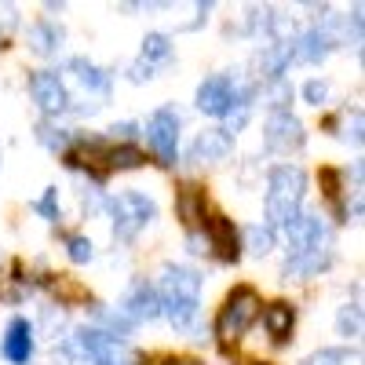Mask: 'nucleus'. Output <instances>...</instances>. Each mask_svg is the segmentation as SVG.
<instances>
[{
    "label": "nucleus",
    "mask_w": 365,
    "mask_h": 365,
    "mask_svg": "<svg viewBox=\"0 0 365 365\" xmlns=\"http://www.w3.org/2000/svg\"><path fill=\"white\" fill-rule=\"evenodd\" d=\"M29 354H34V329H29L26 318H15L8 325V336H4V358L11 365H26Z\"/></svg>",
    "instance_id": "obj_12"
},
{
    "label": "nucleus",
    "mask_w": 365,
    "mask_h": 365,
    "mask_svg": "<svg viewBox=\"0 0 365 365\" xmlns=\"http://www.w3.org/2000/svg\"><path fill=\"white\" fill-rule=\"evenodd\" d=\"M245 241H249V252L267 256V252L274 249V230H270V227H249V230H245Z\"/></svg>",
    "instance_id": "obj_23"
},
{
    "label": "nucleus",
    "mask_w": 365,
    "mask_h": 365,
    "mask_svg": "<svg viewBox=\"0 0 365 365\" xmlns=\"http://www.w3.org/2000/svg\"><path fill=\"white\" fill-rule=\"evenodd\" d=\"M165 365H197L194 358H172V361H165Z\"/></svg>",
    "instance_id": "obj_30"
},
{
    "label": "nucleus",
    "mask_w": 365,
    "mask_h": 365,
    "mask_svg": "<svg viewBox=\"0 0 365 365\" xmlns=\"http://www.w3.org/2000/svg\"><path fill=\"white\" fill-rule=\"evenodd\" d=\"M70 70L77 73V81H81L84 88L99 91V96H106V91H110V81H106V73H103V70H96L91 63H84V58H73V63H70Z\"/></svg>",
    "instance_id": "obj_19"
},
{
    "label": "nucleus",
    "mask_w": 365,
    "mask_h": 365,
    "mask_svg": "<svg viewBox=\"0 0 365 365\" xmlns=\"http://www.w3.org/2000/svg\"><path fill=\"white\" fill-rule=\"evenodd\" d=\"M227 154H230V135H227L223 128H216V132H201V135L194 139V146H190V161H194V165L223 161Z\"/></svg>",
    "instance_id": "obj_13"
},
{
    "label": "nucleus",
    "mask_w": 365,
    "mask_h": 365,
    "mask_svg": "<svg viewBox=\"0 0 365 365\" xmlns=\"http://www.w3.org/2000/svg\"><path fill=\"white\" fill-rule=\"evenodd\" d=\"M267 146H274V150H296V146H303V125L292 117V113H274L270 120H267Z\"/></svg>",
    "instance_id": "obj_10"
},
{
    "label": "nucleus",
    "mask_w": 365,
    "mask_h": 365,
    "mask_svg": "<svg viewBox=\"0 0 365 365\" xmlns=\"http://www.w3.org/2000/svg\"><path fill=\"white\" fill-rule=\"evenodd\" d=\"M332 259V230L318 216H296L289 223L285 278H311Z\"/></svg>",
    "instance_id": "obj_1"
},
{
    "label": "nucleus",
    "mask_w": 365,
    "mask_h": 365,
    "mask_svg": "<svg viewBox=\"0 0 365 365\" xmlns=\"http://www.w3.org/2000/svg\"><path fill=\"white\" fill-rule=\"evenodd\" d=\"M263 322H267L274 340H285L292 332V307H289V303H270V307L263 311Z\"/></svg>",
    "instance_id": "obj_17"
},
{
    "label": "nucleus",
    "mask_w": 365,
    "mask_h": 365,
    "mask_svg": "<svg viewBox=\"0 0 365 365\" xmlns=\"http://www.w3.org/2000/svg\"><path fill=\"white\" fill-rule=\"evenodd\" d=\"M55 197H58V190H48L41 201H37V212L41 216H48V220H58V208H55Z\"/></svg>",
    "instance_id": "obj_29"
},
{
    "label": "nucleus",
    "mask_w": 365,
    "mask_h": 365,
    "mask_svg": "<svg viewBox=\"0 0 365 365\" xmlns=\"http://www.w3.org/2000/svg\"><path fill=\"white\" fill-rule=\"evenodd\" d=\"M303 187H307V179H303V172L296 165H278L270 172V182H267V220H270V230L274 227H289L299 216Z\"/></svg>",
    "instance_id": "obj_3"
},
{
    "label": "nucleus",
    "mask_w": 365,
    "mask_h": 365,
    "mask_svg": "<svg viewBox=\"0 0 365 365\" xmlns=\"http://www.w3.org/2000/svg\"><path fill=\"white\" fill-rule=\"evenodd\" d=\"M259 314V296L252 289H237L230 292V299L223 303V311H220V322H216V336L223 344H234L241 340L249 332V325L256 322Z\"/></svg>",
    "instance_id": "obj_4"
},
{
    "label": "nucleus",
    "mask_w": 365,
    "mask_h": 365,
    "mask_svg": "<svg viewBox=\"0 0 365 365\" xmlns=\"http://www.w3.org/2000/svg\"><path fill=\"white\" fill-rule=\"evenodd\" d=\"M208 237H212V249H216L223 259H237V230L227 216H212L208 220Z\"/></svg>",
    "instance_id": "obj_14"
},
{
    "label": "nucleus",
    "mask_w": 365,
    "mask_h": 365,
    "mask_svg": "<svg viewBox=\"0 0 365 365\" xmlns=\"http://www.w3.org/2000/svg\"><path fill=\"white\" fill-rule=\"evenodd\" d=\"M29 44H34V51H41V55H51L58 44H63V29L51 26V22H41V26L29 29Z\"/></svg>",
    "instance_id": "obj_18"
},
{
    "label": "nucleus",
    "mask_w": 365,
    "mask_h": 365,
    "mask_svg": "<svg viewBox=\"0 0 365 365\" xmlns=\"http://www.w3.org/2000/svg\"><path fill=\"white\" fill-rule=\"evenodd\" d=\"M29 91H34V99H37V106H41L44 113H63V110L70 106L63 77L51 73V70L34 73V81H29Z\"/></svg>",
    "instance_id": "obj_7"
},
{
    "label": "nucleus",
    "mask_w": 365,
    "mask_h": 365,
    "mask_svg": "<svg viewBox=\"0 0 365 365\" xmlns=\"http://www.w3.org/2000/svg\"><path fill=\"white\" fill-rule=\"evenodd\" d=\"M168 58H172L168 37L150 34V37L143 41V51H139V58H135V66H132V81H150V77H154V70L165 66Z\"/></svg>",
    "instance_id": "obj_9"
},
{
    "label": "nucleus",
    "mask_w": 365,
    "mask_h": 365,
    "mask_svg": "<svg viewBox=\"0 0 365 365\" xmlns=\"http://www.w3.org/2000/svg\"><path fill=\"white\" fill-rule=\"evenodd\" d=\"M70 259L73 263H88L91 259V241L88 237H70Z\"/></svg>",
    "instance_id": "obj_27"
},
{
    "label": "nucleus",
    "mask_w": 365,
    "mask_h": 365,
    "mask_svg": "<svg viewBox=\"0 0 365 365\" xmlns=\"http://www.w3.org/2000/svg\"><path fill=\"white\" fill-rule=\"evenodd\" d=\"M197 292L201 278L190 267H165L158 285V307L175 329H190V322L197 318Z\"/></svg>",
    "instance_id": "obj_2"
},
{
    "label": "nucleus",
    "mask_w": 365,
    "mask_h": 365,
    "mask_svg": "<svg viewBox=\"0 0 365 365\" xmlns=\"http://www.w3.org/2000/svg\"><path fill=\"white\" fill-rule=\"evenodd\" d=\"M158 314H161V307H158V292L150 289L146 282L132 285L128 296H125V303H120V318L132 325V322H154Z\"/></svg>",
    "instance_id": "obj_8"
},
{
    "label": "nucleus",
    "mask_w": 365,
    "mask_h": 365,
    "mask_svg": "<svg viewBox=\"0 0 365 365\" xmlns=\"http://www.w3.org/2000/svg\"><path fill=\"white\" fill-rule=\"evenodd\" d=\"M179 212H182V220H187L190 227L201 223L205 212H201V194H197V187H187V190L179 194Z\"/></svg>",
    "instance_id": "obj_22"
},
{
    "label": "nucleus",
    "mask_w": 365,
    "mask_h": 365,
    "mask_svg": "<svg viewBox=\"0 0 365 365\" xmlns=\"http://www.w3.org/2000/svg\"><path fill=\"white\" fill-rule=\"evenodd\" d=\"M351 361V354L344 351V347H329V351H318V354H311L303 365H347Z\"/></svg>",
    "instance_id": "obj_24"
},
{
    "label": "nucleus",
    "mask_w": 365,
    "mask_h": 365,
    "mask_svg": "<svg viewBox=\"0 0 365 365\" xmlns=\"http://www.w3.org/2000/svg\"><path fill=\"white\" fill-rule=\"evenodd\" d=\"M146 139H150V146L158 150L161 165H175V143H179V117H175V110L165 106V110H158L154 117H150Z\"/></svg>",
    "instance_id": "obj_6"
},
{
    "label": "nucleus",
    "mask_w": 365,
    "mask_h": 365,
    "mask_svg": "<svg viewBox=\"0 0 365 365\" xmlns=\"http://www.w3.org/2000/svg\"><path fill=\"white\" fill-rule=\"evenodd\" d=\"M303 96H307V103H325L329 99V84L325 81H307L303 84Z\"/></svg>",
    "instance_id": "obj_28"
},
{
    "label": "nucleus",
    "mask_w": 365,
    "mask_h": 365,
    "mask_svg": "<svg viewBox=\"0 0 365 365\" xmlns=\"http://www.w3.org/2000/svg\"><path fill=\"white\" fill-rule=\"evenodd\" d=\"M230 96H234V84L230 77H208L201 88H197V106L212 117H223V110L230 106Z\"/></svg>",
    "instance_id": "obj_11"
},
{
    "label": "nucleus",
    "mask_w": 365,
    "mask_h": 365,
    "mask_svg": "<svg viewBox=\"0 0 365 365\" xmlns=\"http://www.w3.org/2000/svg\"><path fill=\"white\" fill-rule=\"evenodd\" d=\"M340 332H344V336H358V332H361V311H358V307H344V314H340Z\"/></svg>",
    "instance_id": "obj_25"
},
{
    "label": "nucleus",
    "mask_w": 365,
    "mask_h": 365,
    "mask_svg": "<svg viewBox=\"0 0 365 365\" xmlns=\"http://www.w3.org/2000/svg\"><path fill=\"white\" fill-rule=\"evenodd\" d=\"M289 58H292V44H270V48L263 51V70H267L270 77H278V73L285 70Z\"/></svg>",
    "instance_id": "obj_20"
},
{
    "label": "nucleus",
    "mask_w": 365,
    "mask_h": 365,
    "mask_svg": "<svg viewBox=\"0 0 365 365\" xmlns=\"http://www.w3.org/2000/svg\"><path fill=\"white\" fill-rule=\"evenodd\" d=\"M41 143H44V146H51V150H63V146L70 143V135H66L63 128H51V125H41Z\"/></svg>",
    "instance_id": "obj_26"
},
{
    "label": "nucleus",
    "mask_w": 365,
    "mask_h": 365,
    "mask_svg": "<svg viewBox=\"0 0 365 365\" xmlns=\"http://www.w3.org/2000/svg\"><path fill=\"white\" fill-rule=\"evenodd\" d=\"M110 216H113V234L120 241H132L150 220L158 216V205L146 194H117L110 201Z\"/></svg>",
    "instance_id": "obj_5"
},
{
    "label": "nucleus",
    "mask_w": 365,
    "mask_h": 365,
    "mask_svg": "<svg viewBox=\"0 0 365 365\" xmlns=\"http://www.w3.org/2000/svg\"><path fill=\"white\" fill-rule=\"evenodd\" d=\"M249 110H252V91L249 88H234V96H230V106L223 110V117H227V135L230 132H237L241 125H245V117H249Z\"/></svg>",
    "instance_id": "obj_16"
},
{
    "label": "nucleus",
    "mask_w": 365,
    "mask_h": 365,
    "mask_svg": "<svg viewBox=\"0 0 365 365\" xmlns=\"http://www.w3.org/2000/svg\"><path fill=\"white\" fill-rule=\"evenodd\" d=\"M106 165L110 168H139L143 154L135 146H113V150H106Z\"/></svg>",
    "instance_id": "obj_21"
},
{
    "label": "nucleus",
    "mask_w": 365,
    "mask_h": 365,
    "mask_svg": "<svg viewBox=\"0 0 365 365\" xmlns=\"http://www.w3.org/2000/svg\"><path fill=\"white\" fill-rule=\"evenodd\" d=\"M329 51H332V37L325 29H311V34H303L299 44H296V58H303V63H318Z\"/></svg>",
    "instance_id": "obj_15"
}]
</instances>
